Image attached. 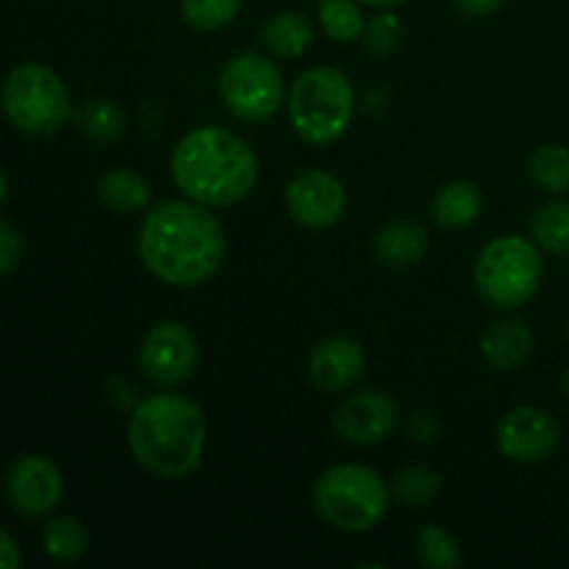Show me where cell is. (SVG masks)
<instances>
[{
	"instance_id": "6da1fadb",
	"label": "cell",
	"mask_w": 569,
	"mask_h": 569,
	"mask_svg": "<svg viewBox=\"0 0 569 569\" xmlns=\"http://www.w3.org/2000/svg\"><path fill=\"white\" fill-rule=\"evenodd\" d=\"M139 259L167 287H200L226 261L222 222L194 200H161L139 226Z\"/></svg>"
},
{
	"instance_id": "7a4b0ae2",
	"label": "cell",
	"mask_w": 569,
	"mask_h": 569,
	"mask_svg": "<svg viewBox=\"0 0 569 569\" xmlns=\"http://www.w3.org/2000/svg\"><path fill=\"white\" fill-rule=\"evenodd\" d=\"M170 172L183 198L200 206H233L253 192L259 159L253 148L233 131L203 126L176 144Z\"/></svg>"
},
{
	"instance_id": "3957f363",
	"label": "cell",
	"mask_w": 569,
	"mask_h": 569,
	"mask_svg": "<svg viewBox=\"0 0 569 569\" xmlns=\"http://www.w3.org/2000/svg\"><path fill=\"white\" fill-rule=\"evenodd\" d=\"M128 445L139 465L159 478L198 470L206 450V420L194 400L176 392L144 398L128 420Z\"/></svg>"
},
{
	"instance_id": "277c9868",
	"label": "cell",
	"mask_w": 569,
	"mask_h": 569,
	"mask_svg": "<svg viewBox=\"0 0 569 569\" xmlns=\"http://www.w3.org/2000/svg\"><path fill=\"white\" fill-rule=\"evenodd\" d=\"M289 122L303 142L333 144L353 122L356 92L350 78L337 67H311L289 89Z\"/></svg>"
},
{
	"instance_id": "5b68a950",
	"label": "cell",
	"mask_w": 569,
	"mask_h": 569,
	"mask_svg": "<svg viewBox=\"0 0 569 569\" xmlns=\"http://www.w3.org/2000/svg\"><path fill=\"white\" fill-rule=\"evenodd\" d=\"M392 489L365 465H337L317 478L315 506L322 520L345 533H365L387 515Z\"/></svg>"
},
{
	"instance_id": "8992f818",
	"label": "cell",
	"mask_w": 569,
	"mask_h": 569,
	"mask_svg": "<svg viewBox=\"0 0 569 569\" xmlns=\"http://www.w3.org/2000/svg\"><path fill=\"white\" fill-rule=\"evenodd\" d=\"M542 272L539 244L520 233H503L478 253L476 287L495 309L517 311L537 295Z\"/></svg>"
},
{
	"instance_id": "52a82bcc",
	"label": "cell",
	"mask_w": 569,
	"mask_h": 569,
	"mask_svg": "<svg viewBox=\"0 0 569 569\" xmlns=\"http://www.w3.org/2000/svg\"><path fill=\"white\" fill-rule=\"evenodd\" d=\"M0 103L11 126L31 137L53 133L72 117L70 92L64 81L44 64L14 67L0 89Z\"/></svg>"
},
{
	"instance_id": "ba28073f",
	"label": "cell",
	"mask_w": 569,
	"mask_h": 569,
	"mask_svg": "<svg viewBox=\"0 0 569 569\" xmlns=\"http://www.w3.org/2000/svg\"><path fill=\"white\" fill-rule=\"evenodd\" d=\"M283 92L281 67L256 50L237 53L220 72V98L237 120H270L281 109Z\"/></svg>"
},
{
	"instance_id": "9c48e42d",
	"label": "cell",
	"mask_w": 569,
	"mask_h": 569,
	"mask_svg": "<svg viewBox=\"0 0 569 569\" xmlns=\"http://www.w3.org/2000/svg\"><path fill=\"white\" fill-rule=\"evenodd\" d=\"M198 367V337L183 322L161 320L139 345V370L159 387H178Z\"/></svg>"
},
{
	"instance_id": "30bf717a",
	"label": "cell",
	"mask_w": 569,
	"mask_h": 569,
	"mask_svg": "<svg viewBox=\"0 0 569 569\" xmlns=\"http://www.w3.org/2000/svg\"><path fill=\"white\" fill-rule=\"evenodd\" d=\"M561 442V428L550 411L520 406L509 411L498 426V448L517 465H539Z\"/></svg>"
},
{
	"instance_id": "8fae6325",
	"label": "cell",
	"mask_w": 569,
	"mask_h": 569,
	"mask_svg": "<svg viewBox=\"0 0 569 569\" xmlns=\"http://www.w3.org/2000/svg\"><path fill=\"white\" fill-rule=\"evenodd\" d=\"M287 209L303 228L326 231L337 226L348 209V192L326 170H303L287 187Z\"/></svg>"
},
{
	"instance_id": "7c38bea8",
	"label": "cell",
	"mask_w": 569,
	"mask_h": 569,
	"mask_svg": "<svg viewBox=\"0 0 569 569\" xmlns=\"http://www.w3.org/2000/svg\"><path fill=\"white\" fill-rule=\"evenodd\" d=\"M6 492H9V503L22 517H48L61 503L64 481H61V472L53 461L28 453L11 465L9 478H6Z\"/></svg>"
},
{
	"instance_id": "4fadbf2b",
	"label": "cell",
	"mask_w": 569,
	"mask_h": 569,
	"mask_svg": "<svg viewBox=\"0 0 569 569\" xmlns=\"http://www.w3.org/2000/svg\"><path fill=\"white\" fill-rule=\"evenodd\" d=\"M398 426V403L381 389H365L345 400L333 417L339 439L350 445H381Z\"/></svg>"
},
{
	"instance_id": "5bb4252c",
	"label": "cell",
	"mask_w": 569,
	"mask_h": 569,
	"mask_svg": "<svg viewBox=\"0 0 569 569\" xmlns=\"http://www.w3.org/2000/svg\"><path fill=\"white\" fill-rule=\"evenodd\" d=\"M367 356L356 339L328 337L311 350L309 378L322 392H345L365 376Z\"/></svg>"
},
{
	"instance_id": "9a60e30c",
	"label": "cell",
	"mask_w": 569,
	"mask_h": 569,
	"mask_svg": "<svg viewBox=\"0 0 569 569\" xmlns=\"http://www.w3.org/2000/svg\"><path fill=\"white\" fill-rule=\"evenodd\" d=\"M533 350V333L517 317H503V320H495L492 326L483 331L481 337V353L487 359V365H492L495 370L509 372L517 370L528 361Z\"/></svg>"
},
{
	"instance_id": "2e32d148",
	"label": "cell",
	"mask_w": 569,
	"mask_h": 569,
	"mask_svg": "<svg viewBox=\"0 0 569 569\" xmlns=\"http://www.w3.org/2000/svg\"><path fill=\"white\" fill-rule=\"evenodd\" d=\"M261 44L278 59H298L315 42V28L300 11H278L261 28Z\"/></svg>"
},
{
	"instance_id": "e0dca14e",
	"label": "cell",
	"mask_w": 569,
	"mask_h": 569,
	"mask_svg": "<svg viewBox=\"0 0 569 569\" xmlns=\"http://www.w3.org/2000/svg\"><path fill=\"white\" fill-rule=\"evenodd\" d=\"M428 253V231L420 222H392L376 237V256L389 267H415Z\"/></svg>"
},
{
	"instance_id": "ac0fdd59",
	"label": "cell",
	"mask_w": 569,
	"mask_h": 569,
	"mask_svg": "<svg viewBox=\"0 0 569 569\" xmlns=\"http://www.w3.org/2000/svg\"><path fill=\"white\" fill-rule=\"evenodd\" d=\"M98 194L106 209L114 211V214L142 211L153 200L150 183L137 170H128V167H114V170L103 172L98 181Z\"/></svg>"
},
{
	"instance_id": "d6986e66",
	"label": "cell",
	"mask_w": 569,
	"mask_h": 569,
	"mask_svg": "<svg viewBox=\"0 0 569 569\" xmlns=\"http://www.w3.org/2000/svg\"><path fill=\"white\" fill-rule=\"evenodd\" d=\"M431 211L442 228H470L483 211V194L476 183L453 181L433 194Z\"/></svg>"
},
{
	"instance_id": "ffe728a7",
	"label": "cell",
	"mask_w": 569,
	"mask_h": 569,
	"mask_svg": "<svg viewBox=\"0 0 569 569\" xmlns=\"http://www.w3.org/2000/svg\"><path fill=\"white\" fill-rule=\"evenodd\" d=\"M528 176L542 192H569V148L565 144H542L528 159Z\"/></svg>"
},
{
	"instance_id": "44dd1931",
	"label": "cell",
	"mask_w": 569,
	"mask_h": 569,
	"mask_svg": "<svg viewBox=\"0 0 569 569\" xmlns=\"http://www.w3.org/2000/svg\"><path fill=\"white\" fill-rule=\"evenodd\" d=\"M78 128L94 142H117L126 133V114L111 100H89L72 111Z\"/></svg>"
},
{
	"instance_id": "7402d4cb",
	"label": "cell",
	"mask_w": 569,
	"mask_h": 569,
	"mask_svg": "<svg viewBox=\"0 0 569 569\" xmlns=\"http://www.w3.org/2000/svg\"><path fill=\"white\" fill-rule=\"evenodd\" d=\"M533 242L556 256H569V200L542 206L531 220Z\"/></svg>"
},
{
	"instance_id": "603a6c76",
	"label": "cell",
	"mask_w": 569,
	"mask_h": 569,
	"mask_svg": "<svg viewBox=\"0 0 569 569\" xmlns=\"http://www.w3.org/2000/svg\"><path fill=\"white\" fill-rule=\"evenodd\" d=\"M44 553L56 561H78L89 548L87 528L76 517H53L42 531Z\"/></svg>"
},
{
	"instance_id": "cb8c5ba5",
	"label": "cell",
	"mask_w": 569,
	"mask_h": 569,
	"mask_svg": "<svg viewBox=\"0 0 569 569\" xmlns=\"http://www.w3.org/2000/svg\"><path fill=\"white\" fill-rule=\"evenodd\" d=\"M320 26L333 42L348 44L365 37V11L353 0H322L320 3Z\"/></svg>"
},
{
	"instance_id": "d4e9b609",
	"label": "cell",
	"mask_w": 569,
	"mask_h": 569,
	"mask_svg": "<svg viewBox=\"0 0 569 569\" xmlns=\"http://www.w3.org/2000/svg\"><path fill=\"white\" fill-rule=\"evenodd\" d=\"M442 492V478L428 467H406L392 483V495L409 509H422Z\"/></svg>"
},
{
	"instance_id": "484cf974",
	"label": "cell",
	"mask_w": 569,
	"mask_h": 569,
	"mask_svg": "<svg viewBox=\"0 0 569 569\" xmlns=\"http://www.w3.org/2000/svg\"><path fill=\"white\" fill-rule=\"evenodd\" d=\"M417 556L426 567L431 569H453L461 565L459 542L453 533L442 526H426L417 537Z\"/></svg>"
},
{
	"instance_id": "4316f807",
	"label": "cell",
	"mask_w": 569,
	"mask_h": 569,
	"mask_svg": "<svg viewBox=\"0 0 569 569\" xmlns=\"http://www.w3.org/2000/svg\"><path fill=\"white\" fill-rule=\"evenodd\" d=\"M242 0H181V14L194 31H220L237 17Z\"/></svg>"
},
{
	"instance_id": "83f0119b",
	"label": "cell",
	"mask_w": 569,
	"mask_h": 569,
	"mask_svg": "<svg viewBox=\"0 0 569 569\" xmlns=\"http://www.w3.org/2000/svg\"><path fill=\"white\" fill-rule=\"evenodd\" d=\"M365 48L370 50L372 56H389L400 48L403 42V22L398 20V14H392L389 9H383V14L372 17L365 28Z\"/></svg>"
},
{
	"instance_id": "f1b7e54d",
	"label": "cell",
	"mask_w": 569,
	"mask_h": 569,
	"mask_svg": "<svg viewBox=\"0 0 569 569\" xmlns=\"http://www.w3.org/2000/svg\"><path fill=\"white\" fill-rule=\"evenodd\" d=\"M22 253V239L11 222L0 220V278L9 270H14V264L20 261Z\"/></svg>"
},
{
	"instance_id": "f546056e",
	"label": "cell",
	"mask_w": 569,
	"mask_h": 569,
	"mask_svg": "<svg viewBox=\"0 0 569 569\" xmlns=\"http://www.w3.org/2000/svg\"><path fill=\"white\" fill-rule=\"evenodd\" d=\"M456 9L467 17H489L506 3V0H453Z\"/></svg>"
},
{
	"instance_id": "4dcf8cb0",
	"label": "cell",
	"mask_w": 569,
	"mask_h": 569,
	"mask_svg": "<svg viewBox=\"0 0 569 569\" xmlns=\"http://www.w3.org/2000/svg\"><path fill=\"white\" fill-rule=\"evenodd\" d=\"M20 567V548L14 539L0 528V569H17Z\"/></svg>"
},
{
	"instance_id": "1f68e13d",
	"label": "cell",
	"mask_w": 569,
	"mask_h": 569,
	"mask_svg": "<svg viewBox=\"0 0 569 569\" xmlns=\"http://www.w3.org/2000/svg\"><path fill=\"white\" fill-rule=\"evenodd\" d=\"M359 3L372 6V9H395V6L403 3V0H359Z\"/></svg>"
},
{
	"instance_id": "d6a6232c",
	"label": "cell",
	"mask_w": 569,
	"mask_h": 569,
	"mask_svg": "<svg viewBox=\"0 0 569 569\" xmlns=\"http://www.w3.org/2000/svg\"><path fill=\"white\" fill-rule=\"evenodd\" d=\"M6 194H9V181H6L3 170H0V203H3V200H6Z\"/></svg>"
},
{
	"instance_id": "836d02e7",
	"label": "cell",
	"mask_w": 569,
	"mask_h": 569,
	"mask_svg": "<svg viewBox=\"0 0 569 569\" xmlns=\"http://www.w3.org/2000/svg\"><path fill=\"white\" fill-rule=\"evenodd\" d=\"M565 392H567V400H569V370H567V376H565Z\"/></svg>"
},
{
	"instance_id": "e575fe53",
	"label": "cell",
	"mask_w": 569,
	"mask_h": 569,
	"mask_svg": "<svg viewBox=\"0 0 569 569\" xmlns=\"http://www.w3.org/2000/svg\"><path fill=\"white\" fill-rule=\"evenodd\" d=\"M567 339H569V326H567Z\"/></svg>"
}]
</instances>
